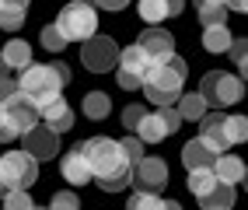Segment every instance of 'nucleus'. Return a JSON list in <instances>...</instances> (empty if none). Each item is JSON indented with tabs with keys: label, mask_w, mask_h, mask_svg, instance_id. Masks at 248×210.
<instances>
[{
	"label": "nucleus",
	"mask_w": 248,
	"mask_h": 210,
	"mask_svg": "<svg viewBox=\"0 0 248 210\" xmlns=\"http://www.w3.org/2000/svg\"><path fill=\"white\" fill-rule=\"evenodd\" d=\"M213 158H217V154H213L200 137L189 140L186 147H182V165H186V172L189 168H213Z\"/></svg>",
	"instance_id": "6ab92c4d"
},
{
	"label": "nucleus",
	"mask_w": 248,
	"mask_h": 210,
	"mask_svg": "<svg viewBox=\"0 0 248 210\" xmlns=\"http://www.w3.org/2000/svg\"><path fill=\"white\" fill-rule=\"evenodd\" d=\"M53 70H56V77L63 81V84H70V67H67L63 60H56V63H53Z\"/></svg>",
	"instance_id": "4c0bfd02"
},
{
	"label": "nucleus",
	"mask_w": 248,
	"mask_h": 210,
	"mask_svg": "<svg viewBox=\"0 0 248 210\" xmlns=\"http://www.w3.org/2000/svg\"><path fill=\"white\" fill-rule=\"evenodd\" d=\"M21 147L35 158V161H49V158H56L60 154V133L56 130H49L46 123H35V126H28V130L21 133Z\"/></svg>",
	"instance_id": "9d476101"
},
{
	"label": "nucleus",
	"mask_w": 248,
	"mask_h": 210,
	"mask_svg": "<svg viewBox=\"0 0 248 210\" xmlns=\"http://www.w3.org/2000/svg\"><path fill=\"white\" fill-rule=\"evenodd\" d=\"M143 112H147L143 105H126V109H123V126H126V130H133V126L140 123Z\"/></svg>",
	"instance_id": "473e14b6"
},
{
	"label": "nucleus",
	"mask_w": 248,
	"mask_h": 210,
	"mask_svg": "<svg viewBox=\"0 0 248 210\" xmlns=\"http://www.w3.org/2000/svg\"><path fill=\"white\" fill-rule=\"evenodd\" d=\"M178 126H182L178 109H175V105H157L154 112H143L133 130H137V137H140L143 144H161V140H168Z\"/></svg>",
	"instance_id": "0eeeda50"
},
{
	"label": "nucleus",
	"mask_w": 248,
	"mask_h": 210,
	"mask_svg": "<svg viewBox=\"0 0 248 210\" xmlns=\"http://www.w3.org/2000/svg\"><path fill=\"white\" fill-rule=\"evenodd\" d=\"M14 137H18V133H14V126L7 123V112H4V102H0V144H11Z\"/></svg>",
	"instance_id": "f704fd0d"
},
{
	"label": "nucleus",
	"mask_w": 248,
	"mask_h": 210,
	"mask_svg": "<svg viewBox=\"0 0 248 210\" xmlns=\"http://www.w3.org/2000/svg\"><path fill=\"white\" fill-rule=\"evenodd\" d=\"M137 11H140V18L147 25H161L164 18H171V14H168V0H140Z\"/></svg>",
	"instance_id": "393cba45"
},
{
	"label": "nucleus",
	"mask_w": 248,
	"mask_h": 210,
	"mask_svg": "<svg viewBox=\"0 0 248 210\" xmlns=\"http://www.w3.org/2000/svg\"><path fill=\"white\" fill-rule=\"evenodd\" d=\"M186 60L182 56H161V60H151V67L143 74V95L151 98L154 105H175L178 95H182V84H186Z\"/></svg>",
	"instance_id": "f03ea898"
},
{
	"label": "nucleus",
	"mask_w": 248,
	"mask_h": 210,
	"mask_svg": "<svg viewBox=\"0 0 248 210\" xmlns=\"http://www.w3.org/2000/svg\"><path fill=\"white\" fill-rule=\"evenodd\" d=\"M227 53H231V60H234L238 67H241V74H245V63H248V39H231Z\"/></svg>",
	"instance_id": "2f4dec72"
},
{
	"label": "nucleus",
	"mask_w": 248,
	"mask_h": 210,
	"mask_svg": "<svg viewBox=\"0 0 248 210\" xmlns=\"http://www.w3.org/2000/svg\"><path fill=\"white\" fill-rule=\"evenodd\" d=\"M0 56H4V63H7L11 70H21V67H28V63H31V46H28L25 39H11Z\"/></svg>",
	"instance_id": "4be33fe9"
},
{
	"label": "nucleus",
	"mask_w": 248,
	"mask_h": 210,
	"mask_svg": "<svg viewBox=\"0 0 248 210\" xmlns=\"http://www.w3.org/2000/svg\"><path fill=\"white\" fill-rule=\"evenodd\" d=\"M108 112H112V98L105 91H88L84 95V116L88 119H105Z\"/></svg>",
	"instance_id": "b1692460"
},
{
	"label": "nucleus",
	"mask_w": 248,
	"mask_h": 210,
	"mask_svg": "<svg viewBox=\"0 0 248 210\" xmlns=\"http://www.w3.org/2000/svg\"><path fill=\"white\" fill-rule=\"evenodd\" d=\"M53 25L67 35V42H84V39H91L94 32H98L94 4H91V0H70V4L60 11V18Z\"/></svg>",
	"instance_id": "39448f33"
},
{
	"label": "nucleus",
	"mask_w": 248,
	"mask_h": 210,
	"mask_svg": "<svg viewBox=\"0 0 248 210\" xmlns=\"http://www.w3.org/2000/svg\"><path fill=\"white\" fill-rule=\"evenodd\" d=\"M60 172H63V179H67L74 189H77V186H84V182H91V168H88L84 154H80V147H74V151H67V154H63V161H60Z\"/></svg>",
	"instance_id": "dca6fc26"
},
{
	"label": "nucleus",
	"mask_w": 248,
	"mask_h": 210,
	"mask_svg": "<svg viewBox=\"0 0 248 210\" xmlns=\"http://www.w3.org/2000/svg\"><path fill=\"white\" fill-rule=\"evenodd\" d=\"M35 179H39V161L25 147L0 154V182H4V193L7 189H28V186H35Z\"/></svg>",
	"instance_id": "423d86ee"
},
{
	"label": "nucleus",
	"mask_w": 248,
	"mask_h": 210,
	"mask_svg": "<svg viewBox=\"0 0 248 210\" xmlns=\"http://www.w3.org/2000/svg\"><path fill=\"white\" fill-rule=\"evenodd\" d=\"M182 7H186V0H168V14H171V18L182 14Z\"/></svg>",
	"instance_id": "58836bf2"
},
{
	"label": "nucleus",
	"mask_w": 248,
	"mask_h": 210,
	"mask_svg": "<svg viewBox=\"0 0 248 210\" xmlns=\"http://www.w3.org/2000/svg\"><path fill=\"white\" fill-rule=\"evenodd\" d=\"M213 186H217L213 168H189V189H192V196H203V193H210Z\"/></svg>",
	"instance_id": "bb28decb"
},
{
	"label": "nucleus",
	"mask_w": 248,
	"mask_h": 210,
	"mask_svg": "<svg viewBox=\"0 0 248 210\" xmlns=\"http://www.w3.org/2000/svg\"><path fill=\"white\" fill-rule=\"evenodd\" d=\"M213 4H224V7H227V4H231V0H213Z\"/></svg>",
	"instance_id": "a19ab883"
},
{
	"label": "nucleus",
	"mask_w": 248,
	"mask_h": 210,
	"mask_svg": "<svg viewBox=\"0 0 248 210\" xmlns=\"http://www.w3.org/2000/svg\"><path fill=\"white\" fill-rule=\"evenodd\" d=\"M39 119L49 126V130H56V133H67L74 130V109L67 105V98H60V95H53V98H46L39 109Z\"/></svg>",
	"instance_id": "f8f14e48"
},
{
	"label": "nucleus",
	"mask_w": 248,
	"mask_h": 210,
	"mask_svg": "<svg viewBox=\"0 0 248 210\" xmlns=\"http://www.w3.org/2000/svg\"><path fill=\"white\" fill-rule=\"evenodd\" d=\"M196 11H200L203 28H206V25H224V21H227V14H231L224 4H213V0H196Z\"/></svg>",
	"instance_id": "a878e982"
},
{
	"label": "nucleus",
	"mask_w": 248,
	"mask_h": 210,
	"mask_svg": "<svg viewBox=\"0 0 248 210\" xmlns=\"http://www.w3.org/2000/svg\"><path fill=\"white\" fill-rule=\"evenodd\" d=\"M119 147H123V158L129 161V165L143 158V140H140V137H126V140H119Z\"/></svg>",
	"instance_id": "7c9ffc66"
},
{
	"label": "nucleus",
	"mask_w": 248,
	"mask_h": 210,
	"mask_svg": "<svg viewBox=\"0 0 248 210\" xmlns=\"http://www.w3.org/2000/svg\"><path fill=\"white\" fill-rule=\"evenodd\" d=\"M4 207L7 210H28V207H35V203H31V196H28L25 189H7L4 193Z\"/></svg>",
	"instance_id": "c756f323"
},
{
	"label": "nucleus",
	"mask_w": 248,
	"mask_h": 210,
	"mask_svg": "<svg viewBox=\"0 0 248 210\" xmlns=\"http://www.w3.org/2000/svg\"><path fill=\"white\" fill-rule=\"evenodd\" d=\"M0 196H4V182H0Z\"/></svg>",
	"instance_id": "79ce46f5"
},
{
	"label": "nucleus",
	"mask_w": 248,
	"mask_h": 210,
	"mask_svg": "<svg viewBox=\"0 0 248 210\" xmlns=\"http://www.w3.org/2000/svg\"><path fill=\"white\" fill-rule=\"evenodd\" d=\"M80 200H77V193L74 189H63V193H56V196H53V207L56 210H63V207H77Z\"/></svg>",
	"instance_id": "c9c22d12"
},
{
	"label": "nucleus",
	"mask_w": 248,
	"mask_h": 210,
	"mask_svg": "<svg viewBox=\"0 0 248 210\" xmlns=\"http://www.w3.org/2000/svg\"><path fill=\"white\" fill-rule=\"evenodd\" d=\"M39 42L46 46L49 53H63L67 49V35L56 28V25H42V35H39Z\"/></svg>",
	"instance_id": "cd10ccee"
},
{
	"label": "nucleus",
	"mask_w": 248,
	"mask_h": 210,
	"mask_svg": "<svg viewBox=\"0 0 248 210\" xmlns=\"http://www.w3.org/2000/svg\"><path fill=\"white\" fill-rule=\"evenodd\" d=\"M147 67H151V56H147L140 46H126V49H119V60H115V81H119V88L123 91H137L143 84V74Z\"/></svg>",
	"instance_id": "6e6552de"
},
{
	"label": "nucleus",
	"mask_w": 248,
	"mask_h": 210,
	"mask_svg": "<svg viewBox=\"0 0 248 210\" xmlns=\"http://www.w3.org/2000/svg\"><path fill=\"white\" fill-rule=\"evenodd\" d=\"M133 186L137 189H151V193H161L168 186V165L161 158H140L133 161Z\"/></svg>",
	"instance_id": "9b49d317"
},
{
	"label": "nucleus",
	"mask_w": 248,
	"mask_h": 210,
	"mask_svg": "<svg viewBox=\"0 0 248 210\" xmlns=\"http://www.w3.org/2000/svg\"><path fill=\"white\" fill-rule=\"evenodd\" d=\"M224 130H227L231 147H234V144H241L248 137V119L245 116H224Z\"/></svg>",
	"instance_id": "c85d7f7f"
},
{
	"label": "nucleus",
	"mask_w": 248,
	"mask_h": 210,
	"mask_svg": "<svg viewBox=\"0 0 248 210\" xmlns=\"http://www.w3.org/2000/svg\"><path fill=\"white\" fill-rule=\"evenodd\" d=\"M115 60H119V46H115L108 35H94L84 39V46H80V63H84V70L91 74H108L115 67Z\"/></svg>",
	"instance_id": "1a4fd4ad"
},
{
	"label": "nucleus",
	"mask_w": 248,
	"mask_h": 210,
	"mask_svg": "<svg viewBox=\"0 0 248 210\" xmlns=\"http://www.w3.org/2000/svg\"><path fill=\"white\" fill-rule=\"evenodd\" d=\"M196 123H200V140L206 144L213 154H220V151L231 147L227 130H224V112H203V116L196 119Z\"/></svg>",
	"instance_id": "ddd939ff"
},
{
	"label": "nucleus",
	"mask_w": 248,
	"mask_h": 210,
	"mask_svg": "<svg viewBox=\"0 0 248 210\" xmlns=\"http://www.w3.org/2000/svg\"><path fill=\"white\" fill-rule=\"evenodd\" d=\"M102 11H126L129 7V0H94Z\"/></svg>",
	"instance_id": "e433bc0d"
},
{
	"label": "nucleus",
	"mask_w": 248,
	"mask_h": 210,
	"mask_svg": "<svg viewBox=\"0 0 248 210\" xmlns=\"http://www.w3.org/2000/svg\"><path fill=\"white\" fill-rule=\"evenodd\" d=\"M175 109H178V116H182V119H200V116H203V112H206L210 105L203 102V95H200V91H192V95L186 91V95H178Z\"/></svg>",
	"instance_id": "5701e85b"
},
{
	"label": "nucleus",
	"mask_w": 248,
	"mask_h": 210,
	"mask_svg": "<svg viewBox=\"0 0 248 210\" xmlns=\"http://www.w3.org/2000/svg\"><path fill=\"white\" fill-rule=\"evenodd\" d=\"M231 28H227V21L224 25H206V32H203V49L206 53H227V46H231Z\"/></svg>",
	"instance_id": "412c9836"
},
{
	"label": "nucleus",
	"mask_w": 248,
	"mask_h": 210,
	"mask_svg": "<svg viewBox=\"0 0 248 210\" xmlns=\"http://www.w3.org/2000/svg\"><path fill=\"white\" fill-rule=\"evenodd\" d=\"M18 88H21L25 98L39 109L46 98H53V95H60V91H63V81L56 77L53 63H28V67H21Z\"/></svg>",
	"instance_id": "7ed1b4c3"
},
{
	"label": "nucleus",
	"mask_w": 248,
	"mask_h": 210,
	"mask_svg": "<svg viewBox=\"0 0 248 210\" xmlns=\"http://www.w3.org/2000/svg\"><path fill=\"white\" fill-rule=\"evenodd\" d=\"M14 95H21V88H18V81H14L11 74H7V77H0V102H7V98H14Z\"/></svg>",
	"instance_id": "72a5a7b5"
},
{
	"label": "nucleus",
	"mask_w": 248,
	"mask_h": 210,
	"mask_svg": "<svg viewBox=\"0 0 248 210\" xmlns=\"http://www.w3.org/2000/svg\"><path fill=\"white\" fill-rule=\"evenodd\" d=\"M7 74H11V67L4 63V56H0V77H7Z\"/></svg>",
	"instance_id": "ea45409f"
},
{
	"label": "nucleus",
	"mask_w": 248,
	"mask_h": 210,
	"mask_svg": "<svg viewBox=\"0 0 248 210\" xmlns=\"http://www.w3.org/2000/svg\"><path fill=\"white\" fill-rule=\"evenodd\" d=\"M28 4L31 0H0V28L4 32H18L28 18Z\"/></svg>",
	"instance_id": "a211bd4d"
},
{
	"label": "nucleus",
	"mask_w": 248,
	"mask_h": 210,
	"mask_svg": "<svg viewBox=\"0 0 248 210\" xmlns=\"http://www.w3.org/2000/svg\"><path fill=\"white\" fill-rule=\"evenodd\" d=\"M213 175H217V182H227V186H238L245 182V161L234 158V154H217L213 158Z\"/></svg>",
	"instance_id": "f3484780"
},
{
	"label": "nucleus",
	"mask_w": 248,
	"mask_h": 210,
	"mask_svg": "<svg viewBox=\"0 0 248 210\" xmlns=\"http://www.w3.org/2000/svg\"><path fill=\"white\" fill-rule=\"evenodd\" d=\"M4 112H7V123L14 126V133H25L28 126H35L39 123V112H35V105H31L25 95H14V98H7L4 102Z\"/></svg>",
	"instance_id": "2eb2a0df"
},
{
	"label": "nucleus",
	"mask_w": 248,
	"mask_h": 210,
	"mask_svg": "<svg viewBox=\"0 0 248 210\" xmlns=\"http://www.w3.org/2000/svg\"><path fill=\"white\" fill-rule=\"evenodd\" d=\"M200 95H203L206 105L227 109V105H234V102L245 98V81L238 74H231V70H210L200 81Z\"/></svg>",
	"instance_id": "20e7f679"
},
{
	"label": "nucleus",
	"mask_w": 248,
	"mask_h": 210,
	"mask_svg": "<svg viewBox=\"0 0 248 210\" xmlns=\"http://www.w3.org/2000/svg\"><path fill=\"white\" fill-rule=\"evenodd\" d=\"M80 154H84L91 179H98L105 193H123L129 182H133V165L123 158L119 140L112 137H88L80 144Z\"/></svg>",
	"instance_id": "f257e3e1"
},
{
	"label": "nucleus",
	"mask_w": 248,
	"mask_h": 210,
	"mask_svg": "<svg viewBox=\"0 0 248 210\" xmlns=\"http://www.w3.org/2000/svg\"><path fill=\"white\" fill-rule=\"evenodd\" d=\"M137 46H140L151 60H161V56H171V53H175V35H171L168 28H161V25H151V28L140 32Z\"/></svg>",
	"instance_id": "4468645a"
},
{
	"label": "nucleus",
	"mask_w": 248,
	"mask_h": 210,
	"mask_svg": "<svg viewBox=\"0 0 248 210\" xmlns=\"http://www.w3.org/2000/svg\"><path fill=\"white\" fill-rule=\"evenodd\" d=\"M200 200L203 210H227L231 203H234V186H227V182H217L210 193H203V196H196Z\"/></svg>",
	"instance_id": "aec40b11"
}]
</instances>
